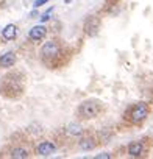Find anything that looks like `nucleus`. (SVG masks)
<instances>
[{
  "instance_id": "1",
  "label": "nucleus",
  "mask_w": 153,
  "mask_h": 159,
  "mask_svg": "<svg viewBox=\"0 0 153 159\" xmlns=\"http://www.w3.org/2000/svg\"><path fill=\"white\" fill-rule=\"evenodd\" d=\"M22 92H24V78H22V75L10 73L0 81V94H3L5 97L16 98V97L22 95Z\"/></svg>"
},
{
  "instance_id": "2",
  "label": "nucleus",
  "mask_w": 153,
  "mask_h": 159,
  "mask_svg": "<svg viewBox=\"0 0 153 159\" xmlns=\"http://www.w3.org/2000/svg\"><path fill=\"white\" fill-rule=\"evenodd\" d=\"M61 55H63V48L58 41H47L41 47V59L47 66H55L56 61L61 59Z\"/></svg>"
},
{
  "instance_id": "3",
  "label": "nucleus",
  "mask_w": 153,
  "mask_h": 159,
  "mask_svg": "<svg viewBox=\"0 0 153 159\" xmlns=\"http://www.w3.org/2000/svg\"><path fill=\"white\" fill-rule=\"evenodd\" d=\"M102 109H103L102 102L94 100V98L85 100V102L80 105V108H78V116H80L81 119H85V120H91V119L99 117V114L102 112Z\"/></svg>"
},
{
  "instance_id": "4",
  "label": "nucleus",
  "mask_w": 153,
  "mask_h": 159,
  "mask_svg": "<svg viewBox=\"0 0 153 159\" xmlns=\"http://www.w3.org/2000/svg\"><path fill=\"white\" fill-rule=\"evenodd\" d=\"M148 112H150L148 105L144 103V102H141V103H136V105L131 106V109H130V117H128V119H130V122H131L133 125H141L142 122L147 120Z\"/></svg>"
},
{
  "instance_id": "5",
  "label": "nucleus",
  "mask_w": 153,
  "mask_h": 159,
  "mask_svg": "<svg viewBox=\"0 0 153 159\" xmlns=\"http://www.w3.org/2000/svg\"><path fill=\"white\" fill-rule=\"evenodd\" d=\"M100 30V19L97 16H89L85 22V31L89 36H95Z\"/></svg>"
},
{
  "instance_id": "6",
  "label": "nucleus",
  "mask_w": 153,
  "mask_h": 159,
  "mask_svg": "<svg viewBox=\"0 0 153 159\" xmlns=\"http://www.w3.org/2000/svg\"><path fill=\"white\" fill-rule=\"evenodd\" d=\"M55 151H56V145H55L53 142H50V140H44V142H41V143L36 147L38 156H42V157H49V156H52Z\"/></svg>"
},
{
  "instance_id": "7",
  "label": "nucleus",
  "mask_w": 153,
  "mask_h": 159,
  "mask_svg": "<svg viewBox=\"0 0 153 159\" xmlns=\"http://www.w3.org/2000/svg\"><path fill=\"white\" fill-rule=\"evenodd\" d=\"M45 34H47V28H45L44 25H36V27H33V28L30 30V39L35 41V42L42 41V39L45 38Z\"/></svg>"
},
{
  "instance_id": "8",
  "label": "nucleus",
  "mask_w": 153,
  "mask_h": 159,
  "mask_svg": "<svg viewBox=\"0 0 153 159\" xmlns=\"http://www.w3.org/2000/svg\"><path fill=\"white\" fill-rule=\"evenodd\" d=\"M14 64H16V53L14 52H7L0 56V67L2 69L13 67Z\"/></svg>"
},
{
  "instance_id": "9",
  "label": "nucleus",
  "mask_w": 153,
  "mask_h": 159,
  "mask_svg": "<svg viewBox=\"0 0 153 159\" xmlns=\"http://www.w3.org/2000/svg\"><path fill=\"white\" fill-rule=\"evenodd\" d=\"M128 154L131 157H141L144 154V143L141 140H134L128 145Z\"/></svg>"
},
{
  "instance_id": "10",
  "label": "nucleus",
  "mask_w": 153,
  "mask_h": 159,
  "mask_svg": "<svg viewBox=\"0 0 153 159\" xmlns=\"http://www.w3.org/2000/svg\"><path fill=\"white\" fill-rule=\"evenodd\" d=\"M16 34H17V28H16V25H13V24L7 25V27L2 30V36H3V39H7V41H13V39L16 38Z\"/></svg>"
},
{
  "instance_id": "11",
  "label": "nucleus",
  "mask_w": 153,
  "mask_h": 159,
  "mask_svg": "<svg viewBox=\"0 0 153 159\" xmlns=\"http://www.w3.org/2000/svg\"><path fill=\"white\" fill-rule=\"evenodd\" d=\"M95 139L94 137H85V139H81L80 142H78V147H80V150H83V151H89V150H94L95 148Z\"/></svg>"
},
{
  "instance_id": "12",
  "label": "nucleus",
  "mask_w": 153,
  "mask_h": 159,
  "mask_svg": "<svg viewBox=\"0 0 153 159\" xmlns=\"http://www.w3.org/2000/svg\"><path fill=\"white\" fill-rule=\"evenodd\" d=\"M10 156L14 157V159H27L30 156V151L27 148H24V147H16V148L11 150Z\"/></svg>"
},
{
  "instance_id": "13",
  "label": "nucleus",
  "mask_w": 153,
  "mask_h": 159,
  "mask_svg": "<svg viewBox=\"0 0 153 159\" xmlns=\"http://www.w3.org/2000/svg\"><path fill=\"white\" fill-rule=\"evenodd\" d=\"M67 133H69V134H72V136H80V134H81V126H80V125L72 123V125H69Z\"/></svg>"
},
{
  "instance_id": "14",
  "label": "nucleus",
  "mask_w": 153,
  "mask_h": 159,
  "mask_svg": "<svg viewBox=\"0 0 153 159\" xmlns=\"http://www.w3.org/2000/svg\"><path fill=\"white\" fill-rule=\"evenodd\" d=\"M52 11H53V8H49L44 14H42V17H41V22H47L49 20V16L52 14Z\"/></svg>"
},
{
  "instance_id": "15",
  "label": "nucleus",
  "mask_w": 153,
  "mask_h": 159,
  "mask_svg": "<svg viewBox=\"0 0 153 159\" xmlns=\"http://www.w3.org/2000/svg\"><path fill=\"white\" fill-rule=\"evenodd\" d=\"M47 2H49V0H36V2H35V7L39 8L41 5H44V3H47Z\"/></svg>"
},
{
  "instance_id": "16",
  "label": "nucleus",
  "mask_w": 153,
  "mask_h": 159,
  "mask_svg": "<svg viewBox=\"0 0 153 159\" xmlns=\"http://www.w3.org/2000/svg\"><path fill=\"white\" fill-rule=\"evenodd\" d=\"M95 157H97V159H100V157H111V154H109V153H103V154H97Z\"/></svg>"
},
{
  "instance_id": "17",
  "label": "nucleus",
  "mask_w": 153,
  "mask_h": 159,
  "mask_svg": "<svg viewBox=\"0 0 153 159\" xmlns=\"http://www.w3.org/2000/svg\"><path fill=\"white\" fill-rule=\"evenodd\" d=\"M72 2V0H66V3H70Z\"/></svg>"
}]
</instances>
